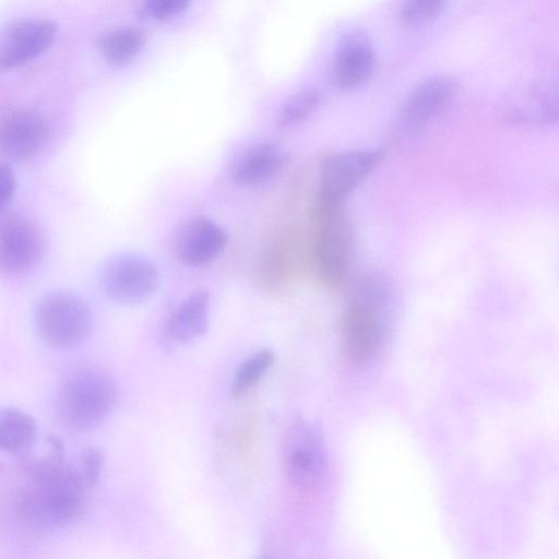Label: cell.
Masks as SVG:
<instances>
[{
    "mask_svg": "<svg viewBox=\"0 0 559 559\" xmlns=\"http://www.w3.org/2000/svg\"><path fill=\"white\" fill-rule=\"evenodd\" d=\"M395 305V292L389 280L367 275L355 285L342 319V348L353 365L372 360L381 350Z\"/></svg>",
    "mask_w": 559,
    "mask_h": 559,
    "instance_id": "obj_1",
    "label": "cell"
},
{
    "mask_svg": "<svg viewBox=\"0 0 559 559\" xmlns=\"http://www.w3.org/2000/svg\"><path fill=\"white\" fill-rule=\"evenodd\" d=\"M32 484L17 498V512L29 525L48 528L70 524L85 511L91 486L80 467L63 461L31 475Z\"/></svg>",
    "mask_w": 559,
    "mask_h": 559,
    "instance_id": "obj_2",
    "label": "cell"
},
{
    "mask_svg": "<svg viewBox=\"0 0 559 559\" xmlns=\"http://www.w3.org/2000/svg\"><path fill=\"white\" fill-rule=\"evenodd\" d=\"M117 402L118 388L107 372L95 367H81L61 380L56 413L66 428L84 431L106 420Z\"/></svg>",
    "mask_w": 559,
    "mask_h": 559,
    "instance_id": "obj_3",
    "label": "cell"
},
{
    "mask_svg": "<svg viewBox=\"0 0 559 559\" xmlns=\"http://www.w3.org/2000/svg\"><path fill=\"white\" fill-rule=\"evenodd\" d=\"M314 225L312 261L318 276L335 286L346 277L353 254V230L343 203L316 194L311 207Z\"/></svg>",
    "mask_w": 559,
    "mask_h": 559,
    "instance_id": "obj_4",
    "label": "cell"
},
{
    "mask_svg": "<svg viewBox=\"0 0 559 559\" xmlns=\"http://www.w3.org/2000/svg\"><path fill=\"white\" fill-rule=\"evenodd\" d=\"M282 471L286 481L298 491H312L323 480L326 453L320 430L304 418H295L286 428L281 445Z\"/></svg>",
    "mask_w": 559,
    "mask_h": 559,
    "instance_id": "obj_5",
    "label": "cell"
},
{
    "mask_svg": "<svg viewBox=\"0 0 559 559\" xmlns=\"http://www.w3.org/2000/svg\"><path fill=\"white\" fill-rule=\"evenodd\" d=\"M35 325L39 336L56 348L80 344L92 324L85 301L67 290H55L43 296L35 308Z\"/></svg>",
    "mask_w": 559,
    "mask_h": 559,
    "instance_id": "obj_6",
    "label": "cell"
},
{
    "mask_svg": "<svg viewBox=\"0 0 559 559\" xmlns=\"http://www.w3.org/2000/svg\"><path fill=\"white\" fill-rule=\"evenodd\" d=\"M159 273L147 258L121 253L108 259L99 270L98 286L110 300L134 306L147 300L158 288Z\"/></svg>",
    "mask_w": 559,
    "mask_h": 559,
    "instance_id": "obj_7",
    "label": "cell"
},
{
    "mask_svg": "<svg viewBox=\"0 0 559 559\" xmlns=\"http://www.w3.org/2000/svg\"><path fill=\"white\" fill-rule=\"evenodd\" d=\"M46 241L40 228L21 215L0 217V273L21 276L41 262Z\"/></svg>",
    "mask_w": 559,
    "mask_h": 559,
    "instance_id": "obj_8",
    "label": "cell"
},
{
    "mask_svg": "<svg viewBox=\"0 0 559 559\" xmlns=\"http://www.w3.org/2000/svg\"><path fill=\"white\" fill-rule=\"evenodd\" d=\"M57 25L47 19L23 17L0 29V71H9L37 58L55 41Z\"/></svg>",
    "mask_w": 559,
    "mask_h": 559,
    "instance_id": "obj_9",
    "label": "cell"
},
{
    "mask_svg": "<svg viewBox=\"0 0 559 559\" xmlns=\"http://www.w3.org/2000/svg\"><path fill=\"white\" fill-rule=\"evenodd\" d=\"M381 156L378 150H352L329 156L321 167L317 195L343 203L369 176Z\"/></svg>",
    "mask_w": 559,
    "mask_h": 559,
    "instance_id": "obj_10",
    "label": "cell"
},
{
    "mask_svg": "<svg viewBox=\"0 0 559 559\" xmlns=\"http://www.w3.org/2000/svg\"><path fill=\"white\" fill-rule=\"evenodd\" d=\"M226 242L225 231L215 222L204 216H194L176 228L171 251L185 265L204 266L222 253Z\"/></svg>",
    "mask_w": 559,
    "mask_h": 559,
    "instance_id": "obj_11",
    "label": "cell"
},
{
    "mask_svg": "<svg viewBox=\"0 0 559 559\" xmlns=\"http://www.w3.org/2000/svg\"><path fill=\"white\" fill-rule=\"evenodd\" d=\"M49 139V126L34 110L14 111L0 121V156L24 162L36 156Z\"/></svg>",
    "mask_w": 559,
    "mask_h": 559,
    "instance_id": "obj_12",
    "label": "cell"
},
{
    "mask_svg": "<svg viewBox=\"0 0 559 559\" xmlns=\"http://www.w3.org/2000/svg\"><path fill=\"white\" fill-rule=\"evenodd\" d=\"M376 67V55L369 37L354 31L345 34L337 44L332 79L342 90H354L366 83Z\"/></svg>",
    "mask_w": 559,
    "mask_h": 559,
    "instance_id": "obj_13",
    "label": "cell"
},
{
    "mask_svg": "<svg viewBox=\"0 0 559 559\" xmlns=\"http://www.w3.org/2000/svg\"><path fill=\"white\" fill-rule=\"evenodd\" d=\"M286 163L287 153L277 143H255L234 159L230 177L239 186H259L276 177Z\"/></svg>",
    "mask_w": 559,
    "mask_h": 559,
    "instance_id": "obj_14",
    "label": "cell"
},
{
    "mask_svg": "<svg viewBox=\"0 0 559 559\" xmlns=\"http://www.w3.org/2000/svg\"><path fill=\"white\" fill-rule=\"evenodd\" d=\"M456 81L449 75H437L420 83L407 96L401 118L408 127H417L436 116L454 96Z\"/></svg>",
    "mask_w": 559,
    "mask_h": 559,
    "instance_id": "obj_15",
    "label": "cell"
},
{
    "mask_svg": "<svg viewBox=\"0 0 559 559\" xmlns=\"http://www.w3.org/2000/svg\"><path fill=\"white\" fill-rule=\"evenodd\" d=\"M210 294L197 290L185 298L165 323L166 338L176 345L188 344L204 334L209 324Z\"/></svg>",
    "mask_w": 559,
    "mask_h": 559,
    "instance_id": "obj_16",
    "label": "cell"
},
{
    "mask_svg": "<svg viewBox=\"0 0 559 559\" xmlns=\"http://www.w3.org/2000/svg\"><path fill=\"white\" fill-rule=\"evenodd\" d=\"M36 433L37 425L32 416L14 407L0 409L1 450H24L34 442Z\"/></svg>",
    "mask_w": 559,
    "mask_h": 559,
    "instance_id": "obj_17",
    "label": "cell"
},
{
    "mask_svg": "<svg viewBox=\"0 0 559 559\" xmlns=\"http://www.w3.org/2000/svg\"><path fill=\"white\" fill-rule=\"evenodd\" d=\"M144 46L143 34L135 28H119L98 40L102 56L111 64L121 66L134 59Z\"/></svg>",
    "mask_w": 559,
    "mask_h": 559,
    "instance_id": "obj_18",
    "label": "cell"
},
{
    "mask_svg": "<svg viewBox=\"0 0 559 559\" xmlns=\"http://www.w3.org/2000/svg\"><path fill=\"white\" fill-rule=\"evenodd\" d=\"M274 362V354L269 349L254 353L237 368L231 382V393L241 397L257 385Z\"/></svg>",
    "mask_w": 559,
    "mask_h": 559,
    "instance_id": "obj_19",
    "label": "cell"
},
{
    "mask_svg": "<svg viewBox=\"0 0 559 559\" xmlns=\"http://www.w3.org/2000/svg\"><path fill=\"white\" fill-rule=\"evenodd\" d=\"M320 100L319 93L313 88H306L293 95L281 108L277 121L282 127L296 126L306 120L317 108Z\"/></svg>",
    "mask_w": 559,
    "mask_h": 559,
    "instance_id": "obj_20",
    "label": "cell"
},
{
    "mask_svg": "<svg viewBox=\"0 0 559 559\" xmlns=\"http://www.w3.org/2000/svg\"><path fill=\"white\" fill-rule=\"evenodd\" d=\"M444 0H406L403 7V20L411 25H421L440 12Z\"/></svg>",
    "mask_w": 559,
    "mask_h": 559,
    "instance_id": "obj_21",
    "label": "cell"
},
{
    "mask_svg": "<svg viewBox=\"0 0 559 559\" xmlns=\"http://www.w3.org/2000/svg\"><path fill=\"white\" fill-rule=\"evenodd\" d=\"M190 2L191 0H144L141 12L155 20H168L183 12Z\"/></svg>",
    "mask_w": 559,
    "mask_h": 559,
    "instance_id": "obj_22",
    "label": "cell"
},
{
    "mask_svg": "<svg viewBox=\"0 0 559 559\" xmlns=\"http://www.w3.org/2000/svg\"><path fill=\"white\" fill-rule=\"evenodd\" d=\"M103 465L104 456L99 450L91 448L82 454L79 467L91 487L98 480Z\"/></svg>",
    "mask_w": 559,
    "mask_h": 559,
    "instance_id": "obj_23",
    "label": "cell"
},
{
    "mask_svg": "<svg viewBox=\"0 0 559 559\" xmlns=\"http://www.w3.org/2000/svg\"><path fill=\"white\" fill-rule=\"evenodd\" d=\"M16 189V178L12 168L0 163V212L10 203Z\"/></svg>",
    "mask_w": 559,
    "mask_h": 559,
    "instance_id": "obj_24",
    "label": "cell"
}]
</instances>
